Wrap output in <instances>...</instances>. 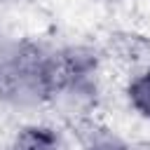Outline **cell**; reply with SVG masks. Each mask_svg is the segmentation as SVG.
Listing matches in <instances>:
<instances>
[{
  "label": "cell",
  "mask_w": 150,
  "mask_h": 150,
  "mask_svg": "<svg viewBox=\"0 0 150 150\" xmlns=\"http://www.w3.org/2000/svg\"><path fill=\"white\" fill-rule=\"evenodd\" d=\"M129 98H131V105L141 115L150 117V70L143 73V75H138L129 84Z\"/></svg>",
  "instance_id": "cell-2"
},
{
  "label": "cell",
  "mask_w": 150,
  "mask_h": 150,
  "mask_svg": "<svg viewBox=\"0 0 150 150\" xmlns=\"http://www.w3.org/2000/svg\"><path fill=\"white\" fill-rule=\"evenodd\" d=\"M14 150H61V145H59V136L52 129L28 127L16 136Z\"/></svg>",
  "instance_id": "cell-1"
},
{
  "label": "cell",
  "mask_w": 150,
  "mask_h": 150,
  "mask_svg": "<svg viewBox=\"0 0 150 150\" xmlns=\"http://www.w3.org/2000/svg\"><path fill=\"white\" fill-rule=\"evenodd\" d=\"M84 150H129L124 141H120L108 129H91L84 138Z\"/></svg>",
  "instance_id": "cell-3"
}]
</instances>
